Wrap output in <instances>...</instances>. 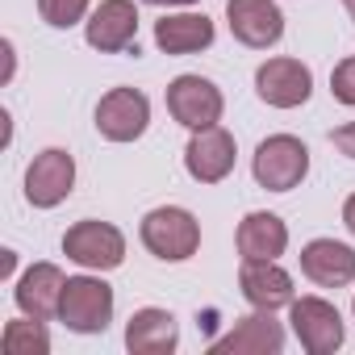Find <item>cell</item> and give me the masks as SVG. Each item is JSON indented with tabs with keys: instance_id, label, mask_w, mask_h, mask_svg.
<instances>
[{
	"instance_id": "6da1fadb",
	"label": "cell",
	"mask_w": 355,
	"mask_h": 355,
	"mask_svg": "<svg viewBox=\"0 0 355 355\" xmlns=\"http://www.w3.org/2000/svg\"><path fill=\"white\" fill-rule=\"evenodd\" d=\"M142 247L163 263H184L201 251V222L184 205H155L138 226Z\"/></svg>"
},
{
	"instance_id": "7a4b0ae2",
	"label": "cell",
	"mask_w": 355,
	"mask_h": 355,
	"mask_svg": "<svg viewBox=\"0 0 355 355\" xmlns=\"http://www.w3.org/2000/svg\"><path fill=\"white\" fill-rule=\"evenodd\" d=\"M113 309H117V297L105 284V272L67 276L63 305H59V322L67 330H76V334H105L109 322H113Z\"/></svg>"
},
{
	"instance_id": "3957f363",
	"label": "cell",
	"mask_w": 355,
	"mask_h": 355,
	"mask_svg": "<svg viewBox=\"0 0 355 355\" xmlns=\"http://www.w3.org/2000/svg\"><path fill=\"white\" fill-rule=\"evenodd\" d=\"M251 175L268 193H293L309 175V146L297 134H268L251 155Z\"/></svg>"
},
{
	"instance_id": "277c9868",
	"label": "cell",
	"mask_w": 355,
	"mask_h": 355,
	"mask_svg": "<svg viewBox=\"0 0 355 355\" xmlns=\"http://www.w3.org/2000/svg\"><path fill=\"white\" fill-rule=\"evenodd\" d=\"M63 255L84 268V272H113L125 263V234L113 222L101 218H84L76 226H67L63 234Z\"/></svg>"
},
{
	"instance_id": "5b68a950",
	"label": "cell",
	"mask_w": 355,
	"mask_h": 355,
	"mask_svg": "<svg viewBox=\"0 0 355 355\" xmlns=\"http://www.w3.org/2000/svg\"><path fill=\"white\" fill-rule=\"evenodd\" d=\"M288 330L309 355H334L347 343V322H343L338 305L326 297H293Z\"/></svg>"
},
{
	"instance_id": "8992f818",
	"label": "cell",
	"mask_w": 355,
	"mask_h": 355,
	"mask_svg": "<svg viewBox=\"0 0 355 355\" xmlns=\"http://www.w3.org/2000/svg\"><path fill=\"white\" fill-rule=\"evenodd\" d=\"M167 113L180 121L189 134L193 130H209V125H222V113H226V96L214 80L205 76H175L167 84Z\"/></svg>"
},
{
	"instance_id": "52a82bcc",
	"label": "cell",
	"mask_w": 355,
	"mask_h": 355,
	"mask_svg": "<svg viewBox=\"0 0 355 355\" xmlns=\"http://www.w3.org/2000/svg\"><path fill=\"white\" fill-rule=\"evenodd\" d=\"M92 125L105 142H138L150 125V101L146 92L121 84V88H109L101 101H96V113H92Z\"/></svg>"
},
{
	"instance_id": "ba28073f",
	"label": "cell",
	"mask_w": 355,
	"mask_h": 355,
	"mask_svg": "<svg viewBox=\"0 0 355 355\" xmlns=\"http://www.w3.org/2000/svg\"><path fill=\"white\" fill-rule=\"evenodd\" d=\"M76 189V159L63 146H46L26 167V201L34 209H59Z\"/></svg>"
},
{
	"instance_id": "9c48e42d",
	"label": "cell",
	"mask_w": 355,
	"mask_h": 355,
	"mask_svg": "<svg viewBox=\"0 0 355 355\" xmlns=\"http://www.w3.org/2000/svg\"><path fill=\"white\" fill-rule=\"evenodd\" d=\"M255 96L272 109H301L313 96V71L288 55L263 59L255 67Z\"/></svg>"
},
{
	"instance_id": "30bf717a",
	"label": "cell",
	"mask_w": 355,
	"mask_h": 355,
	"mask_svg": "<svg viewBox=\"0 0 355 355\" xmlns=\"http://www.w3.org/2000/svg\"><path fill=\"white\" fill-rule=\"evenodd\" d=\"M239 163V142L226 125H209V130H193L189 146H184V171L197 184H222Z\"/></svg>"
},
{
	"instance_id": "8fae6325",
	"label": "cell",
	"mask_w": 355,
	"mask_h": 355,
	"mask_svg": "<svg viewBox=\"0 0 355 355\" xmlns=\"http://www.w3.org/2000/svg\"><path fill=\"white\" fill-rule=\"evenodd\" d=\"M209 351L214 355H280L284 351V322L276 318V309H251L222 338H214Z\"/></svg>"
},
{
	"instance_id": "7c38bea8",
	"label": "cell",
	"mask_w": 355,
	"mask_h": 355,
	"mask_svg": "<svg viewBox=\"0 0 355 355\" xmlns=\"http://www.w3.org/2000/svg\"><path fill=\"white\" fill-rule=\"evenodd\" d=\"M226 26L251 51H272L284 38V13L276 0H226Z\"/></svg>"
},
{
	"instance_id": "4fadbf2b",
	"label": "cell",
	"mask_w": 355,
	"mask_h": 355,
	"mask_svg": "<svg viewBox=\"0 0 355 355\" xmlns=\"http://www.w3.org/2000/svg\"><path fill=\"white\" fill-rule=\"evenodd\" d=\"M84 38L101 55L130 51L138 42V5L134 0H101L84 21Z\"/></svg>"
},
{
	"instance_id": "5bb4252c",
	"label": "cell",
	"mask_w": 355,
	"mask_h": 355,
	"mask_svg": "<svg viewBox=\"0 0 355 355\" xmlns=\"http://www.w3.org/2000/svg\"><path fill=\"white\" fill-rule=\"evenodd\" d=\"M239 288H243V301L251 309H288L297 297V284L280 268V259H243Z\"/></svg>"
},
{
	"instance_id": "9a60e30c",
	"label": "cell",
	"mask_w": 355,
	"mask_h": 355,
	"mask_svg": "<svg viewBox=\"0 0 355 355\" xmlns=\"http://www.w3.org/2000/svg\"><path fill=\"white\" fill-rule=\"evenodd\" d=\"M63 288H67V276L59 263H30L17 280H13V301L21 313L30 318H59V305H63Z\"/></svg>"
},
{
	"instance_id": "2e32d148",
	"label": "cell",
	"mask_w": 355,
	"mask_h": 355,
	"mask_svg": "<svg viewBox=\"0 0 355 355\" xmlns=\"http://www.w3.org/2000/svg\"><path fill=\"white\" fill-rule=\"evenodd\" d=\"M297 259H301V276L318 288L355 284V247H347L338 239H309Z\"/></svg>"
},
{
	"instance_id": "e0dca14e",
	"label": "cell",
	"mask_w": 355,
	"mask_h": 355,
	"mask_svg": "<svg viewBox=\"0 0 355 355\" xmlns=\"http://www.w3.org/2000/svg\"><path fill=\"white\" fill-rule=\"evenodd\" d=\"M180 347V326H175L171 309L142 305L125 322V351L130 355H171Z\"/></svg>"
},
{
	"instance_id": "ac0fdd59",
	"label": "cell",
	"mask_w": 355,
	"mask_h": 355,
	"mask_svg": "<svg viewBox=\"0 0 355 355\" xmlns=\"http://www.w3.org/2000/svg\"><path fill=\"white\" fill-rule=\"evenodd\" d=\"M214 38H218L214 21L205 13H193V9L167 13L163 21H155V46L163 55H201L214 46Z\"/></svg>"
},
{
	"instance_id": "d6986e66",
	"label": "cell",
	"mask_w": 355,
	"mask_h": 355,
	"mask_svg": "<svg viewBox=\"0 0 355 355\" xmlns=\"http://www.w3.org/2000/svg\"><path fill=\"white\" fill-rule=\"evenodd\" d=\"M234 247L243 259H280L288 251V226L280 214H268V209H255L239 222L234 230Z\"/></svg>"
},
{
	"instance_id": "ffe728a7",
	"label": "cell",
	"mask_w": 355,
	"mask_h": 355,
	"mask_svg": "<svg viewBox=\"0 0 355 355\" xmlns=\"http://www.w3.org/2000/svg\"><path fill=\"white\" fill-rule=\"evenodd\" d=\"M0 347L5 355H51V330H46V318H13L5 322V334H0Z\"/></svg>"
},
{
	"instance_id": "44dd1931",
	"label": "cell",
	"mask_w": 355,
	"mask_h": 355,
	"mask_svg": "<svg viewBox=\"0 0 355 355\" xmlns=\"http://www.w3.org/2000/svg\"><path fill=\"white\" fill-rule=\"evenodd\" d=\"M88 13H92V0H38V17L51 30H71L88 21Z\"/></svg>"
},
{
	"instance_id": "7402d4cb",
	"label": "cell",
	"mask_w": 355,
	"mask_h": 355,
	"mask_svg": "<svg viewBox=\"0 0 355 355\" xmlns=\"http://www.w3.org/2000/svg\"><path fill=\"white\" fill-rule=\"evenodd\" d=\"M330 96L347 109H355V55H347L343 63H334L330 71Z\"/></svg>"
},
{
	"instance_id": "603a6c76",
	"label": "cell",
	"mask_w": 355,
	"mask_h": 355,
	"mask_svg": "<svg viewBox=\"0 0 355 355\" xmlns=\"http://www.w3.org/2000/svg\"><path fill=\"white\" fill-rule=\"evenodd\" d=\"M330 142L347 155V159H355V121H347V125H338L334 134H330Z\"/></svg>"
},
{
	"instance_id": "cb8c5ba5",
	"label": "cell",
	"mask_w": 355,
	"mask_h": 355,
	"mask_svg": "<svg viewBox=\"0 0 355 355\" xmlns=\"http://www.w3.org/2000/svg\"><path fill=\"white\" fill-rule=\"evenodd\" d=\"M0 55H5V84H13V76H17V46H13V38L0 42Z\"/></svg>"
},
{
	"instance_id": "d4e9b609",
	"label": "cell",
	"mask_w": 355,
	"mask_h": 355,
	"mask_svg": "<svg viewBox=\"0 0 355 355\" xmlns=\"http://www.w3.org/2000/svg\"><path fill=\"white\" fill-rule=\"evenodd\" d=\"M343 226H347V234L355 239V193L343 201Z\"/></svg>"
},
{
	"instance_id": "484cf974",
	"label": "cell",
	"mask_w": 355,
	"mask_h": 355,
	"mask_svg": "<svg viewBox=\"0 0 355 355\" xmlns=\"http://www.w3.org/2000/svg\"><path fill=\"white\" fill-rule=\"evenodd\" d=\"M0 255H5V259H0V263H5V280L13 284L17 280V251H0Z\"/></svg>"
},
{
	"instance_id": "4316f807",
	"label": "cell",
	"mask_w": 355,
	"mask_h": 355,
	"mask_svg": "<svg viewBox=\"0 0 355 355\" xmlns=\"http://www.w3.org/2000/svg\"><path fill=\"white\" fill-rule=\"evenodd\" d=\"M142 5H155V9H189L197 0H142Z\"/></svg>"
},
{
	"instance_id": "83f0119b",
	"label": "cell",
	"mask_w": 355,
	"mask_h": 355,
	"mask_svg": "<svg viewBox=\"0 0 355 355\" xmlns=\"http://www.w3.org/2000/svg\"><path fill=\"white\" fill-rule=\"evenodd\" d=\"M343 9H347V17L355 21V0H343Z\"/></svg>"
},
{
	"instance_id": "f1b7e54d",
	"label": "cell",
	"mask_w": 355,
	"mask_h": 355,
	"mask_svg": "<svg viewBox=\"0 0 355 355\" xmlns=\"http://www.w3.org/2000/svg\"><path fill=\"white\" fill-rule=\"evenodd\" d=\"M351 318H355V297H351Z\"/></svg>"
}]
</instances>
